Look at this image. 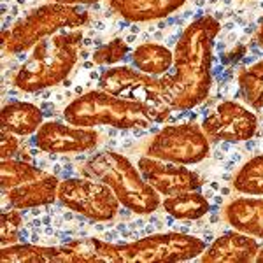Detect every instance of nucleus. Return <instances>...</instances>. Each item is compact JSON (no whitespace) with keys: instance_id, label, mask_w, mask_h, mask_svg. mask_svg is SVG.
I'll return each instance as SVG.
<instances>
[{"instance_id":"obj_11","label":"nucleus","mask_w":263,"mask_h":263,"mask_svg":"<svg viewBox=\"0 0 263 263\" xmlns=\"http://www.w3.org/2000/svg\"><path fill=\"white\" fill-rule=\"evenodd\" d=\"M35 146L51 155H69V153L91 151L99 146V132L84 126L65 125L58 121L42 123L35 132Z\"/></svg>"},{"instance_id":"obj_25","label":"nucleus","mask_w":263,"mask_h":263,"mask_svg":"<svg viewBox=\"0 0 263 263\" xmlns=\"http://www.w3.org/2000/svg\"><path fill=\"white\" fill-rule=\"evenodd\" d=\"M16 137H18V135L2 128V137H0V156H2V160L14 158V155L18 153L20 142Z\"/></svg>"},{"instance_id":"obj_10","label":"nucleus","mask_w":263,"mask_h":263,"mask_svg":"<svg viewBox=\"0 0 263 263\" xmlns=\"http://www.w3.org/2000/svg\"><path fill=\"white\" fill-rule=\"evenodd\" d=\"M258 128L256 114L237 102H221L203 120L202 130L214 142H244L249 141Z\"/></svg>"},{"instance_id":"obj_14","label":"nucleus","mask_w":263,"mask_h":263,"mask_svg":"<svg viewBox=\"0 0 263 263\" xmlns=\"http://www.w3.org/2000/svg\"><path fill=\"white\" fill-rule=\"evenodd\" d=\"M58 186H60V181L53 174L46 172L44 176L37 177V179L7 190V192H4V195H6L11 207L23 211L39 205H48V203L58 200Z\"/></svg>"},{"instance_id":"obj_17","label":"nucleus","mask_w":263,"mask_h":263,"mask_svg":"<svg viewBox=\"0 0 263 263\" xmlns=\"http://www.w3.org/2000/svg\"><path fill=\"white\" fill-rule=\"evenodd\" d=\"M0 123L4 130L18 137H25V135L35 134L41 128V125L44 123V116L37 105L28 104V102H11L4 105L0 112Z\"/></svg>"},{"instance_id":"obj_23","label":"nucleus","mask_w":263,"mask_h":263,"mask_svg":"<svg viewBox=\"0 0 263 263\" xmlns=\"http://www.w3.org/2000/svg\"><path fill=\"white\" fill-rule=\"evenodd\" d=\"M21 224H23V216H21L20 209L12 207V211H4L0 216V244L2 248L18 242Z\"/></svg>"},{"instance_id":"obj_19","label":"nucleus","mask_w":263,"mask_h":263,"mask_svg":"<svg viewBox=\"0 0 263 263\" xmlns=\"http://www.w3.org/2000/svg\"><path fill=\"white\" fill-rule=\"evenodd\" d=\"M162 207L176 219H198L205 216L211 209L207 198L197 190L165 197Z\"/></svg>"},{"instance_id":"obj_1","label":"nucleus","mask_w":263,"mask_h":263,"mask_svg":"<svg viewBox=\"0 0 263 263\" xmlns=\"http://www.w3.org/2000/svg\"><path fill=\"white\" fill-rule=\"evenodd\" d=\"M205 242L186 233H156L134 242L111 244L88 237L63 246H44V263H177L195 260Z\"/></svg>"},{"instance_id":"obj_3","label":"nucleus","mask_w":263,"mask_h":263,"mask_svg":"<svg viewBox=\"0 0 263 263\" xmlns=\"http://www.w3.org/2000/svg\"><path fill=\"white\" fill-rule=\"evenodd\" d=\"M83 41V30L54 33L32 48L30 57L14 76V86L21 91L33 93L60 84L74 69L78 51Z\"/></svg>"},{"instance_id":"obj_21","label":"nucleus","mask_w":263,"mask_h":263,"mask_svg":"<svg viewBox=\"0 0 263 263\" xmlns=\"http://www.w3.org/2000/svg\"><path fill=\"white\" fill-rule=\"evenodd\" d=\"M233 188L244 195H263V155L246 162L233 179Z\"/></svg>"},{"instance_id":"obj_12","label":"nucleus","mask_w":263,"mask_h":263,"mask_svg":"<svg viewBox=\"0 0 263 263\" xmlns=\"http://www.w3.org/2000/svg\"><path fill=\"white\" fill-rule=\"evenodd\" d=\"M137 167L147 184H151L163 197L193 192V190H198L202 186L200 176L186 168V165L165 162V160L151 158V156H142L139 160Z\"/></svg>"},{"instance_id":"obj_15","label":"nucleus","mask_w":263,"mask_h":263,"mask_svg":"<svg viewBox=\"0 0 263 263\" xmlns=\"http://www.w3.org/2000/svg\"><path fill=\"white\" fill-rule=\"evenodd\" d=\"M186 0H109L111 9L123 20L142 23L171 16Z\"/></svg>"},{"instance_id":"obj_4","label":"nucleus","mask_w":263,"mask_h":263,"mask_svg":"<svg viewBox=\"0 0 263 263\" xmlns=\"http://www.w3.org/2000/svg\"><path fill=\"white\" fill-rule=\"evenodd\" d=\"M83 174L107 184L121 205L135 214H153L162 205L160 193L147 184L139 167L120 153L102 151L91 156L83 165Z\"/></svg>"},{"instance_id":"obj_16","label":"nucleus","mask_w":263,"mask_h":263,"mask_svg":"<svg viewBox=\"0 0 263 263\" xmlns=\"http://www.w3.org/2000/svg\"><path fill=\"white\" fill-rule=\"evenodd\" d=\"M224 218L235 230L263 239V198H235L224 207Z\"/></svg>"},{"instance_id":"obj_9","label":"nucleus","mask_w":263,"mask_h":263,"mask_svg":"<svg viewBox=\"0 0 263 263\" xmlns=\"http://www.w3.org/2000/svg\"><path fill=\"white\" fill-rule=\"evenodd\" d=\"M209 142L202 126L195 123L168 125L151 139L146 147V155L165 162L193 165L207 158L211 149Z\"/></svg>"},{"instance_id":"obj_2","label":"nucleus","mask_w":263,"mask_h":263,"mask_svg":"<svg viewBox=\"0 0 263 263\" xmlns=\"http://www.w3.org/2000/svg\"><path fill=\"white\" fill-rule=\"evenodd\" d=\"M219 23L202 16L186 27L174 49L171 70L160 78L163 97L172 111H188L200 105L211 91L214 39Z\"/></svg>"},{"instance_id":"obj_28","label":"nucleus","mask_w":263,"mask_h":263,"mask_svg":"<svg viewBox=\"0 0 263 263\" xmlns=\"http://www.w3.org/2000/svg\"><path fill=\"white\" fill-rule=\"evenodd\" d=\"M256 261L263 263V248H260V251H258V254H256Z\"/></svg>"},{"instance_id":"obj_26","label":"nucleus","mask_w":263,"mask_h":263,"mask_svg":"<svg viewBox=\"0 0 263 263\" xmlns=\"http://www.w3.org/2000/svg\"><path fill=\"white\" fill-rule=\"evenodd\" d=\"M53 2L76 7V6H90V4H97V2H100V0H53Z\"/></svg>"},{"instance_id":"obj_5","label":"nucleus","mask_w":263,"mask_h":263,"mask_svg":"<svg viewBox=\"0 0 263 263\" xmlns=\"http://www.w3.org/2000/svg\"><path fill=\"white\" fill-rule=\"evenodd\" d=\"M67 123L74 126H112L118 130H142L151 126V116L139 104L116 95L93 90L72 100L63 111Z\"/></svg>"},{"instance_id":"obj_24","label":"nucleus","mask_w":263,"mask_h":263,"mask_svg":"<svg viewBox=\"0 0 263 263\" xmlns=\"http://www.w3.org/2000/svg\"><path fill=\"white\" fill-rule=\"evenodd\" d=\"M128 44L123 39H112L107 44L100 46L99 49H95L93 53V62L97 65H114V63H120L125 60V57L128 54Z\"/></svg>"},{"instance_id":"obj_6","label":"nucleus","mask_w":263,"mask_h":263,"mask_svg":"<svg viewBox=\"0 0 263 263\" xmlns=\"http://www.w3.org/2000/svg\"><path fill=\"white\" fill-rule=\"evenodd\" d=\"M90 16L78 7L63 4H46L20 18L11 28L2 32V46L7 53H23L41 41L54 35L63 28H81Z\"/></svg>"},{"instance_id":"obj_27","label":"nucleus","mask_w":263,"mask_h":263,"mask_svg":"<svg viewBox=\"0 0 263 263\" xmlns=\"http://www.w3.org/2000/svg\"><path fill=\"white\" fill-rule=\"evenodd\" d=\"M256 44L260 46V48H263V21L260 23V27H258V30H256Z\"/></svg>"},{"instance_id":"obj_18","label":"nucleus","mask_w":263,"mask_h":263,"mask_svg":"<svg viewBox=\"0 0 263 263\" xmlns=\"http://www.w3.org/2000/svg\"><path fill=\"white\" fill-rule=\"evenodd\" d=\"M132 62H134L135 69L144 72V74L162 78L163 74L171 70L174 63V53L162 44L146 42V44H141L134 49Z\"/></svg>"},{"instance_id":"obj_8","label":"nucleus","mask_w":263,"mask_h":263,"mask_svg":"<svg viewBox=\"0 0 263 263\" xmlns=\"http://www.w3.org/2000/svg\"><path fill=\"white\" fill-rule=\"evenodd\" d=\"M58 200L72 213L93 221H111L121 207L112 190L91 177H70L60 181Z\"/></svg>"},{"instance_id":"obj_22","label":"nucleus","mask_w":263,"mask_h":263,"mask_svg":"<svg viewBox=\"0 0 263 263\" xmlns=\"http://www.w3.org/2000/svg\"><path fill=\"white\" fill-rule=\"evenodd\" d=\"M239 88L244 100L254 109H263V60L239 74Z\"/></svg>"},{"instance_id":"obj_7","label":"nucleus","mask_w":263,"mask_h":263,"mask_svg":"<svg viewBox=\"0 0 263 263\" xmlns=\"http://www.w3.org/2000/svg\"><path fill=\"white\" fill-rule=\"evenodd\" d=\"M99 86L111 95L139 104L155 123H163L172 112V107L163 97L160 78L144 74L132 67L118 65L104 70L100 74Z\"/></svg>"},{"instance_id":"obj_20","label":"nucleus","mask_w":263,"mask_h":263,"mask_svg":"<svg viewBox=\"0 0 263 263\" xmlns=\"http://www.w3.org/2000/svg\"><path fill=\"white\" fill-rule=\"evenodd\" d=\"M44 174L46 172L41 168L33 167L30 163L20 162V160H2V163H0V188H2V192H7V190L25 184L32 179H37Z\"/></svg>"},{"instance_id":"obj_13","label":"nucleus","mask_w":263,"mask_h":263,"mask_svg":"<svg viewBox=\"0 0 263 263\" xmlns=\"http://www.w3.org/2000/svg\"><path fill=\"white\" fill-rule=\"evenodd\" d=\"M260 244L256 239L239 230L219 235L205 251L200 260L203 263H249L256 261Z\"/></svg>"}]
</instances>
